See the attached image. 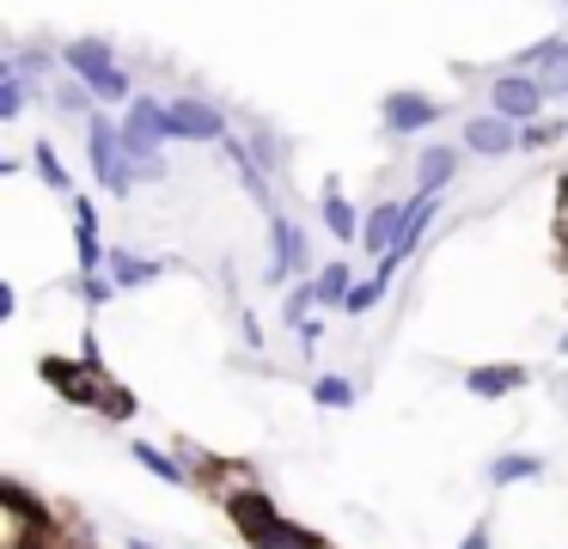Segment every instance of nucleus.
Returning <instances> with one entry per match:
<instances>
[{"label":"nucleus","mask_w":568,"mask_h":549,"mask_svg":"<svg viewBox=\"0 0 568 549\" xmlns=\"http://www.w3.org/2000/svg\"><path fill=\"white\" fill-rule=\"evenodd\" d=\"M190 482L209 488L214 500L226 507L233 531L245 537L251 549H336L324 537H312L306 525H294L287 512H275V500L251 482L245 458H214V451H190Z\"/></svg>","instance_id":"nucleus-1"},{"label":"nucleus","mask_w":568,"mask_h":549,"mask_svg":"<svg viewBox=\"0 0 568 549\" xmlns=\"http://www.w3.org/2000/svg\"><path fill=\"white\" fill-rule=\"evenodd\" d=\"M7 519H13L7 549H99L92 531L74 519V512L55 507V500H38L19 476L7 482Z\"/></svg>","instance_id":"nucleus-2"},{"label":"nucleus","mask_w":568,"mask_h":549,"mask_svg":"<svg viewBox=\"0 0 568 549\" xmlns=\"http://www.w3.org/2000/svg\"><path fill=\"white\" fill-rule=\"evenodd\" d=\"M43 378H50L68 403H80V409H99V403H104V415H111V421H129V415H135V397H129L123 385H111L99 360L68 366V360H55V354H50V360H43Z\"/></svg>","instance_id":"nucleus-3"},{"label":"nucleus","mask_w":568,"mask_h":549,"mask_svg":"<svg viewBox=\"0 0 568 549\" xmlns=\"http://www.w3.org/2000/svg\"><path fill=\"white\" fill-rule=\"evenodd\" d=\"M62 61L87 80V92L99 98V104H129V73L116 68V55H111L104 37H74V43L62 49Z\"/></svg>","instance_id":"nucleus-4"},{"label":"nucleus","mask_w":568,"mask_h":549,"mask_svg":"<svg viewBox=\"0 0 568 549\" xmlns=\"http://www.w3.org/2000/svg\"><path fill=\"white\" fill-rule=\"evenodd\" d=\"M544 98H550V85H544L538 73H501V80L489 85V110L507 122H531L544 110Z\"/></svg>","instance_id":"nucleus-5"},{"label":"nucleus","mask_w":568,"mask_h":549,"mask_svg":"<svg viewBox=\"0 0 568 549\" xmlns=\"http://www.w3.org/2000/svg\"><path fill=\"white\" fill-rule=\"evenodd\" d=\"M116 146H123V134L111 129V122H92V134H87V153H92V171H99V183L111 195H123L129 183H135V171H123V153H116Z\"/></svg>","instance_id":"nucleus-6"},{"label":"nucleus","mask_w":568,"mask_h":549,"mask_svg":"<svg viewBox=\"0 0 568 549\" xmlns=\"http://www.w3.org/2000/svg\"><path fill=\"white\" fill-rule=\"evenodd\" d=\"M172 141H226V116L202 98H178L172 104Z\"/></svg>","instance_id":"nucleus-7"},{"label":"nucleus","mask_w":568,"mask_h":549,"mask_svg":"<svg viewBox=\"0 0 568 549\" xmlns=\"http://www.w3.org/2000/svg\"><path fill=\"white\" fill-rule=\"evenodd\" d=\"M465 146L470 153H489V159H501V153H514L519 146V122H507V116H470L465 122Z\"/></svg>","instance_id":"nucleus-8"},{"label":"nucleus","mask_w":568,"mask_h":549,"mask_svg":"<svg viewBox=\"0 0 568 549\" xmlns=\"http://www.w3.org/2000/svg\"><path fill=\"white\" fill-rule=\"evenodd\" d=\"M434 116H440V104H434L428 92H392V98H385V122H392L397 134H416V129H428Z\"/></svg>","instance_id":"nucleus-9"},{"label":"nucleus","mask_w":568,"mask_h":549,"mask_svg":"<svg viewBox=\"0 0 568 549\" xmlns=\"http://www.w3.org/2000/svg\"><path fill=\"white\" fill-rule=\"evenodd\" d=\"M404 214H409L404 202H379V207L367 214V232H361V244H367L373 256H385V251L397 244V232H404Z\"/></svg>","instance_id":"nucleus-10"},{"label":"nucleus","mask_w":568,"mask_h":549,"mask_svg":"<svg viewBox=\"0 0 568 549\" xmlns=\"http://www.w3.org/2000/svg\"><path fill=\"white\" fill-rule=\"evenodd\" d=\"M526 378H531L526 366H470L465 385L477 390V397H501V390H519Z\"/></svg>","instance_id":"nucleus-11"},{"label":"nucleus","mask_w":568,"mask_h":549,"mask_svg":"<svg viewBox=\"0 0 568 549\" xmlns=\"http://www.w3.org/2000/svg\"><path fill=\"white\" fill-rule=\"evenodd\" d=\"M416 165H422V190L440 195L446 183H453V171H458V146H428V153H422Z\"/></svg>","instance_id":"nucleus-12"},{"label":"nucleus","mask_w":568,"mask_h":549,"mask_svg":"<svg viewBox=\"0 0 568 549\" xmlns=\"http://www.w3.org/2000/svg\"><path fill=\"white\" fill-rule=\"evenodd\" d=\"M324 226H331V232H336V238H343V244L367 232V220H355V207H348L343 195H336V183H331V190H324Z\"/></svg>","instance_id":"nucleus-13"},{"label":"nucleus","mask_w":568,"mask_h":549,"mask_svg":"<svg viewBox=\"0 0 568 549\" xmlns=\"http://www.w3.org/2000/svg\"><path fill=\"white\" fill-rule=\"evenodd\" d=\"M270 232H275V268H300V263H306V238H300L282 214L270 220Z\"/></svg>","instance_id":"nucleus-14"},{"label":"nucleus","mask_w":568,"mask_h":549,"mask_svg":"<svg viewBox=\"0 0 568 549\" xmlns=\"http://www.w3.org/2000/svg\"><path fill=\"white\" fill-rule=\"evenodd\" d=\"M519 68H568V37H544V43H531L526 55H519Z\"/></svg>","instance_id":"nucleus-15"},{"label":"nucleus","mask_w":568,"mask_h":549,"mask_svg":"<svg viewBox=\"0 0 568 549\" xmlns=\"http://www.w3.org/2000/svg\"><path fill=\"white\" fill-rule=\"evenodd\" d=\"M160 263H148V256H129V251H111V275H116V287H135V281H148Z\"/></svg>","instance_id":"nucleus-16"},{"label":"nucleus","mask_w":568,"mask_h":549,"mask_svg":"<svg viewBox=\"0 0 568 549\" xmlns=\"http://www.w3.org/2000/svg\"><path fill=\"white\" fill-rule=\"evenodd\" d=\"M568 134V122H526V129H519V146H526V153H544V146H556Z\"/></svg>","instance_id":"nucleus-17"},{"label":"nucleus","mask_w":568,"mask_h":549,"mask_svg":"<svg viewBox=\"0 0 568 549\" xmlns=\"http://www.w3.org/2000/svg\"><path fill=\"white\" fill-rule=\"evenodd\" d=\"M19 110H26V73H19V68H7V85H0V116L13 122Z\"/></svg>","instance_id":"nucleus-18"},{"label":"nucleus","mask_w":568,"mask_h":549,"mask_svg":"<svg viewBox=\"0 0 568 549\" xmlns=\"http://www.w3.org/2000/svg\"><path fill=\"white\" fill-rule=\"evenodd\" d=\"M312 287H318V299H348V287H355V281H348V263H331Z\"/></svg>","instance_id":"nucleus-19"},{"label":"nucleus","mask_w":568,"mask_h":549,"mask_svg":"<svg viewBox=\"0 0 568 549\" xmlns=\"http://www.w3.org/2000/svg\"><path fill=\"white\" fill-rule=\"evenodd\" d=\"M519 476H538V458H501L489 470V482H519Z\"/></svg>","instance_id":"nucleus-20"},{"label":"nucleus","mask_w":568,"mask_h":549,"mask_svg":"<svg viewBox=\"0 0 568 549\" xmlns=\"http://www.w3.org/2000/svg\"><path fill=\"white\" fill-rule=\"evenodd\" d=\"M379 293H385V281H355V287H348V299H343V312H367Z\"/></svg>","instance_id":"nucleus-21"},{"label":"nucleus","mask_w":568,"mask_h":549,"mask_svg":"<svg viewBox=\"0 0 568 549\" xmlns=\"http://www.w3.org/2000/svg\"><path fill=\"white\" fill-rule=\"evenodd\" d=\"M38 171H43V183H50V190L68 195V171H62V159H55L50 146H38Z\"/></svg>","instance_id":"nucleus-22"},{"label":"nucleus","mask_w":568,"mask_h":549,"mask_svg":"<svg viewBox=\"0 0 568 549\" xmlns=\"http://www.w3.org/2000/svg\"><path fill=\"white\" fill-rule=\"evenodd\" d=\"M348 397H355L348 378H318V403H343V409H348Z\"/></svg>","instance_id":"nucleus-23"},{"label":"nucleus","mask_w":568,"mask_h":549,"mask_svg":"<svg viewBox=\"0 0 568 549\" xmlns=\"http://www.w3.org/2000/svg\"><path fill=\"white\" fill-rule=\"evenodd\" d=\"M465 549H489V519H477V525H470V537H465Z\"/></svg>","instance_id":"nucleus-24"},{"label":"nucleus","mask_w":568,"mask_h":549,"mask_svg":"<svg viewBox=\"0 0 568 549\" xmlns=\"http://www.w3.org/2000/svg\"><path fill=\"white\" fill-rule=\"evenodd\" d=\"M562 7H568V0H562Z\"/></svg>","instance_id":"nucleus-25"}]
</instances>
